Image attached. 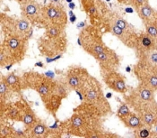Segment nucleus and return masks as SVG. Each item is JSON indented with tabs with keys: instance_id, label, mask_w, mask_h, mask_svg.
<instances>
[{
	"instance_id": "1",
	"label": "nucleus",
	"mask_w": 157,
	"mask_h": 138,
	"mask_svg": "<svg viewBox=\"0 0 157 138\" xmlns=\"http://www.w3.org/2000/svg\"><path fill=\"white\" fill-rule=\"evenodd\" d=\"M22 79L24 87L33 88L40 94L48 111L54 113L58 111L61 99L67 95L65 85L55 82L50 78L38 72H26Z\"/></svg>"
},
{
	"instance_id": "2",
	"label": "nucleus",
	"mask_w": 157,
	"mask_h": 138,
	"mask_svg": "<svg viewBox=\"0 0 157 138\" xmlns=\"http://www.w3.org/2000/svg\"><path fill=\"white\" fill-rule=\"evenodd\" d=\"M28 38L20 36H6L2 38L0 50V65L9 69L12 65L23 61L27 51Z\"/></svg>"
},
{
	"instance_id": "3",
	"label": "nucleus",
	"mask_w": 157,
	"mask_h": 138,
	"mask_svg": "<svg viewBox=\"0 0 157 138\" xmlns=\"http://www.w3.org/2000/svg\"><path fill=\"white\" fill-rule=\"evenodd\" d=\"M77 42L87 53L94 57L108 48L104 45L100 30L94 25L84 27L79 34Z\"/></svg>"
},
{
	"instance_id": "4",
	"label": "nucleus",
	"mask_w": 157,
	"mask_h": 138,
	"mask_svg": "<svg viewBox=\"0 0 157 138\" xmlns=\"http://www.w3.org/2000/svg\"><path fill=\"white\" fill-rule=\"evenodd\" d=\"M127 104L132 108L135 112L140 117L145 126L153 127L157 126V102L154 101H142L132 98L126 97Z\"/></svg>"
},
{
	"instance_id": "5",
	"label": "nucleus",
	"mask_w": 157,
	"mask_h": 138,
	"mask_svg": "<svg viewBox=\"0 0 157 138\" xmlns=\"http://www.w3.org/2000/svg\"><path fill=\"white\" fill-rule=\"evenodd\" d=\"M43 24L47 27L48 25H55L66 27L67 23V15L63 6L50 3L43 6Z\"/></svg>"
},
{
	"instance_id": "6",
	"label": "nucleus",
	"mask_w": 157,
	"mask_h": 138,
	"mask_svg": "<svg viewBox=\"0 0 157 138\" xmlns=\"http://www.w3.org/2000/svg\"><path fill=\"white\" fill-rule=\"evenodd\" d=\"M39 44L41 53L48 56V58H52L59 55L60 52L66 50L67 38L65 34L59 37H52L45 34L43 38L40 39V43Z\"/></svg>"
},
{
	"instance_id": "7",
	"label": "nucleus",
	"mask_w": 157,
	"mask_h": 138,
	"mask_svg": "<svg viewBox=\"0 0 157 138\" xmlns=\"http://www.w3.org/2000/svg\"><path fill=\"white\" fill-rule=\"evenodd\" d=\"M20 7L23 18L32 24H43V6L35 0H23Z\"/></svg>"
},
{
	"instance_id": "8",
	"label": "nucleus",
	"mask_w": 157,
	"mask_h": 138,
	"mask_svg": "<svg viewBox=\"0 0 157 138\" xmlns=\"http://www.w3.org/2000/svg\"><path fill=\"white\" fill-rule=\"evenodd\" d=\"M94 59L99 63L101 72L117 71L121 63L119 55L109 48H107L104 51L95 55Z\"/></svg>"
},
{
	"instance_id": "9",
	"label": "nucleus",
	"mask_w": 157,
	"mask_h": 138,
	"mask_svg": "<svg viewBox=\"0 0 157 138\" xmlns=\"http://www.w3.org/2000/svg\"><path fill=\"white\" fill-rule=\"evenodd\" d=\"M101 76L106 86L111 90L120 94H126L128 92L125 78L117 71L101 72Z\"/></svg>"
},
{
	"instance_id": "10",
	"label": "nucleus",
	"mask_w": 157,
	"mask_h": 138,
	"mask_svg": "<svg viewBox=\"0 0 157 138\" xmlns=\"http://www.w3.org/2000/svg\"><path fill=\"white\" fill-rule=\"evenodd\" d=\"M88 73L83 68L75 67L70 69L66 77L67 85L75 90H80L88 79Z\"/></svg>"
},
{
	"instance_id": "11",
	"label": "nucleus",
	"mask_w": 157,
	"mask_h": 138,
	"mask_svg": "<svg viewBox=\"0 0 157 138\" xmlns=\"http://www.w3.org/2000/svg\"><path fill=\"white\" fill-rule=\"evenodd\" d=\"M134 72L139 80V85L146 88H149L153 91L157 90V75L150 70L142 68L139 65L134 66Z\"/></svg>"
},
{
	"instance_id": "12",
	"label": "nucleus",
	"mask_w": 157,
	"mask_h": 138,
	"mask_svg": "<svg viewBox=\"0 0 157 138\" xmlns=\"http://www.w3.org/2000/svg\"><path fill=\"white\" fill-rule=\"evenodd\" d=\"M103 24L106 25V28H107V30L109 31V33H111L119 40H121L126 46L135 49L136 39H137V36H138V34L136 33L127 32V31L121 29L120 27H118L117 25H113L111 23H103Z\"/></svg>"
},
{
	"instance_id": "13",
	"label": "nucleus",
	"mask_w": 157,
	"mask_h": 138,
	"mask_svg": "<svg viewBox=\"0 0 157 138\" xmlns=\"http://www.w3.org/2000/svg\"><path fill=\"white\" fill-rule=\"evenodd\" d=\"M155 42L154 38L151 37L146 33H141L140 34H138L135 46V50L137 57L146 51L155 50Z\"/></svg>"
},
{
	"instance_id": "14",
	"label": "nucleus",
	"mask_w": 157,
	"mask_h": 138,
	"mask_svg": "<svg viewBox=\"0 0 157 138\" xmlns=\"http://www.w3.org/2000/svg\"><path fill=\"white\" fill-rule=\"evenodd\" d=\"M137 65L145 68L146 70L153 71L155 72V69L157 67V50H151L145 53L139 55Z\"/></svg>"
},
{
	"instance_id": "15",
	"label": "nucleus",
	"mask_w": 157,
	"mask_h": 138,
	"mask_svg": "<svg viewBox=\"0 0 157 138\" xmlns=\"http://www.w3.org/2000/svg\"><path fill=\"white\" fill-rule=\"evenodd\" d=\"M16 106L21 110L22 116H23V121L22 122L24 123V126H26L27 129H29L30 127H32L39 120L37 118L36 115L34 114V112L26 104L18 102V103H16Z\"/></svg>"
},
{
	"instance_id": "16",
	"label": "nucleus",
	"mask_w": 157,
	"mask_h": 138,
	"mask_svg": "<svg viewBox=\"0 0 157 138\" xmlns=\"http://www.w3.org/2000/svg\"><path fill=\"white\" fill-rule=\"evenodd\" d=\"M121 121L129 129H133V130H138L142 127H145L144 123L142 122V120L140 119V117L137 116V114L136 112L130 111L129 113L125 115L124 116H122L120 118Z\"/></svg>"
},
{
	"instance_id": "17",
	"label": "nucleus",
	"mask_w": 157,
	"mask_h": 138,
	"mask_svg": "<svg viewBox=\"0 0 157 138\" xmlns=\"http://www.w3.org/2000/svg\"><path fill=\"white\" fill-rule=\"evenodd\" d=\"M128 96L142 101L155 100V91H153L149 88H145L141 85H138L137 88H134L133 90L128 94Z\"/></svg>"
},
{
	"instance_id": "18",
	"label": "nucleus",
	"mask_w": 157,
	"mask_h": 138,
	"mask_svg": "<svg viewBox=\"0 0 157 138\" xmlns=\"http://www.w3.org/2000/svg\"><path fill=\"white\" fill-rule=\"evenodd\" d=\"M27 131H29L28 136L31 137H47L50 133L49 128L40 119Z\"/></svg>"
},
{
	"instance_id": "19",
	"label": "nucleus",
	"mask_w": 157,
	"mask_h": 138,
	"mask_svg": "<svg viewBox=\"0 0 157 138\" xmlns=\"http://www.w3.org/2000/svg\"><path fill=\"white\" fill-rule=\"evenodd\" d=\"M136 13L138 16L141 18V20L143 21V23H146V22L154 21L157 12L149 4H145L142 6L139 9H137Z\"/></svg>"
},
{
	"instance_id": "20",
	"label": "nucleus",
	"mask_w": 157,
	"mask_h": 138,
	"mask_svg": "<svg viewBox=\"0 0 157 138\" xmlns=\"http://www.w3.org/2000/svg\"><path fill=\"white\" fill-rule=\"evenodd\" d=\"M4 79L6 80V82L7 83V85L10 87L11 90L14 93H19L21 92L22 88L24 87V83H23V79L18 77L17 75L10 73L6 77H4Z\"/></svg>"
},
{
	"instance_id": "21",
	"label": "nucleus",
	"mask_w": 157,
	"mask_h": 138,
	"mask_svg": "<svg viewBox=\"0 0 157 138\" xmlns=\"http://www.w3.org/2000/svg\"><path fill=\"white\" fill-rule=\"evenodd\" d=\"M4 112H6V117H8L11 120L16 121V122L23 121V116H22L21 110L19 109V108L16 105L12 106V105L6 103V109L1 108V113H4Z\"/></svg>"
},
{
	"instance_id": "22",
	"label": "nucleus",
	"mask_w": 157,
	"mask_h": 138,
	"mask_svg": "<svg viewBox=\"0 0 157 138\" xmlns=\"http://www.w3.org/2000/svg\"><path fill=\"white\" fill-rule=\"evenodd\" d=\"M85 124H88V122H87V116H85L84 115H79V114L74 115L72 118L70 119L71 127L73 129L78 130L80 132H82L81 129L85 127Z\"/></svg>"
},
{
	"instance_id": "23",
	"label": "nucleus",
	"mask_w": 157,
	"mask_h": 138,
	"mask_svg": "<svg viewBox=\"0 0 157 138\" xmlns=\"http://www.w3.org/2000/svg\"><path fill=\"white\" fill-rule=\"evenodd\" d=\"M82 6L85 12L87 13L91 17L97 18L99 17V12L94 0H82Z\"/></svg>"
},
{
	"instance_id": "24",
	"label": "nucleus",
	"mask_w": 157,
	"mask_h": 138,
	"mask_svg": "<svg viewBox=\"0 0 157 138\" xmlns=\"http://www.w3.org/2000/svg\"><path fill=\"white\" fill-rule=\"evenodd\" d=\"M13 91L11 90L10 87L7 85L6 80L4 79L3 76L1 77V81H0V99H1V104L6 103V100L8 98L11 96Z\"/></svg>"
},
{
	"instance_id": "25",
	"label": "nucleus",
	"mask_w": 157,
	"mask_h": 138,
	"mask_svg": "<svg viewBox=\"0 0 157 138\" xmlns=\"http://www.w3.org/2000/svg\"><path fill=\"white\" fill-rule=\"evenodd\" d=\"M145 27V33L149 34L151 37H153L155 40L157 39V24L155 21H150L144 23Z\"/></svg>"
},
{
	"instance_id": "26",
	"label": "nucleus",
	"mask_w": 157,
	"mask_h": 138,
	"mask_svg": "<svg viewBox=\"0 0 157 138\" xmlns=\"http://www.w3.org/2000/svg\"><path fill=\"white\" fill-rule=\"evenodd\" d=\"M0 136L1 137H13V136H16V131L14 129H13L11 126H1Z\"/></svg>"
},
{
	"instance_id": "27",
	"label": "nucleus",
	"mask_w": 157,
	"mask_h": 138,
	"mask_svg": "<svg viewBox=\"0 0 157 138\" xmlns=\"http://www.w3.org/2000/svg\"><path fill=\"white\" fill-rule=\"evenodd\" d=\"M130 111H131V110H130L129 106H128V104H126V103H123V104H121V106H120V108H119V109H118L117 116H118L119 118H121L122 116H124L125 115L129 113Z\"/></svg>"
},
{
	"instance_id": "28",
	"label": "nucleus",
	"mask_w": 157,
	"mask_h": 138,
	"mask_svg": "<svg viewBox=\"0 0 157 138\" xmlns=\"http://www.w3.org/2000/svg\"><path fill=\"white\" fill-rule=\"evenodd\" d=\"M145 4H148V0H132V6L136 9V11L137 9H139L142 6H144Z\"/></svg>"
},
{
	"instance_id": "29",
	"label": "nucleus",
	"mask_w": 157,
	"mask_h": 138,
	"mask_svg": "<svg viewBox=\"0 0 157 138\" xmlns=\"http://www.w3.org/2000/svg\"><path fill=\"white\" fill-rule=\"evenodd\" d=\"M136 131L139 132V133H138V136L141 138L149 137V136H151V132H150L147 128H145V127H142V128H140V129H138V130H136Z\"/></svg>"
},
{
	"instance_id": "30",
	"label": "nucleus",
	"mask_w": 157,
	"mask_h": 138,
	"mask_svg": "<svg viewBox=\"0 0 157 138\" xmlns=\"http://www.w3.org/2000/svg\"><path fill=\"white\" fill-rule=\"evenodd\" d=\"M118 2L122 5H128V6L132 5V0H118Z\"/></svg>"
},
{
	"instance_id": "31",
	"label": "nucleus",
	"mask_w": 157,
	"mask_h": 138,
	"mask_svg": "<svg viewBox=\"0 0 157 138\" xmlns=\"http://www.w3.org/2000/svg\"><path fill=\"white\" fill-rule=\"evenodd\" d=\"M62 1H63V0H51V3H54V4L59 5V6H63V5H62Z\"/></svg>"
},
{
	"instance_id": "32",
	"label": "nucleus",
	"mask_w": 157,
	"mask_h": 138,
	"mask_svg": "<svg viewBox=\"0 0 157 138\" xmlns=\"http://www.w3.org/2000/svg\"><path fill=\"white\" fill-rule=\"evenodd\" d=\"M69 7H70L71 9H75V3H73V2L69 3Z\"/></svg>"
},
{
	"instance_id": "33",
	"label": "nucleus",
	"mask_w": 157,
	"mask_h": 138,
	"mask_svg": "<svg viewBox=\"0 0 157 138\" xmlns=\"http://www.w3.org/2000/svg\"><path fill=\"white\" fill-rule=\"evenodd\" d=\"M35 66H38V67H43V63H37L35 64Z\"/></svg>"
},
{
	"instance_id": "34",
	"label": "nucleus",
	"mask_w": 157,
	"mask_h": 138,
	"mask_svg": "<svg viewBox=\"0 0 157 138\" xmlns=\"http://www.w3.org/2000/svg\"><path fill=\"white\" fill-rule=\"evenodd\" d=\"M155 50H157V39L155 40Z\"/></svg>"
},
{
	"instance_id": "35",
	"label": "nucleus",
	"mask_w": 157,
	"mask_h": 138,
	"mask_svg": "<svg viewBox=\"0 0 157 138\" xmlns=\"http://www.w3.org/2000/svg\"><path fill=\"white\" fill-rule=\"evenodd\" d=\"M126 71H130V68H129V67H128V68L126 69Z\"/></svg>"
},
{
	"instance_id": "36",
	"label": "nucleus",
	"mask_w": 157,
	"mask_h": 138,
	"mask_svg": "<svg viewBox=\"0 0 157 138\" xmlns=\"http://www.w3.org/2000/svg\"><path fill=\"white\" fill-rule=\"evenodd\" d=\"M155 23L157 24V13H156V15H155Z\"/></svg>"
},
{
	"instance_id": "37",
	"label": "nucleus",
	"mask_w": 157,
	"mask_h": 138,
	"mask_svg": "<svg viewBox=\"0 0 157 138\" xmlns=\"http://www.w3.org/2000/svg\"><path fill=\"white\" fill-rule=\"evenodd\" d=\"M155 74L157 75V67L155 68Z\"/></svg>"
},
{
	"instance_id": "38",
	"label": "nucleus",
	"mask_w": 157,
	"mask_h": 138,
	"mask_svg": "<svg viewBox=\"0 0 157 138\" xmlns=\"http://www.w3.org/2000/svg\"><path fill=\"white\" fill-rule=\"evenodd\" d=\"M66 1H67V2H68V3H71L73 0H66Z\"/></svg>"
},
{
	"instance_id": "39",
	"label": "nucleus",
	"mask_w": 157,
	"mask_h": 138,
	"mask_svg": "<svg viewBox=\"0 0 157 138\" xmlns=\"http://www.w3.org/2000/svg\"><path fill=\"white\" fill-rule=\"evenodd\" d=\"M17 1H18V2H19V3H21V2H22V1H23V0H17Z\"/></svg>"
},
{
	"instance_id": "40",
	"label": "nucleus",
	"mask_w": 157,
	"mask_h": 138,
	"mask_svg": "<svg viewBox=\"0 0 157 138\" xmlns=\"http://www.w3.org/2000/svg\"><path fill=\"white\" fill-rule=\"evenodd\" d=\"M156 131H157V126H156Z\"/></svg>"
}]
</instances>
